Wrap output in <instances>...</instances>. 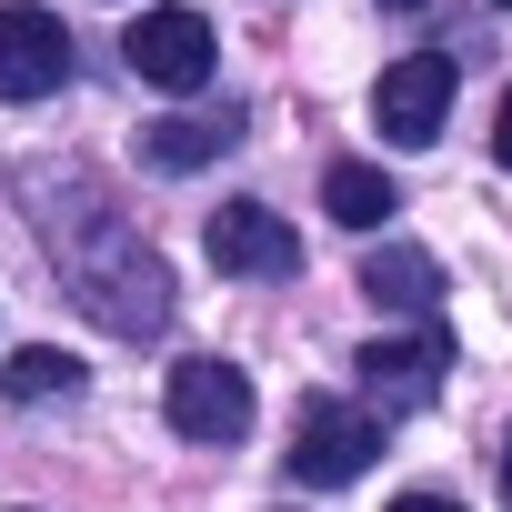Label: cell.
<instances>
[{"label":"cell","instance_id":"obj_12","mask_svg":"<svg viewBox=\"0 0 512 512\" xmlns=\"http://www.w3.org/2000/svg\"><path fill=\"white\" fill-rule=\"evenodd\" d=\"M0 392H11V402H71V392H81V362H71V352H51V342H31V352H11Z\"/></svg>","mask_w":512,"mask_h":512},{"label":"cell","instance_id":"obj_7","mask_svg":"<svg viewBox=\"0 0 512 512\" xmlns=\"http://www.w3.org/2000/svg\"><path fill=\"white\" fill-rule=\"evenodd\" d=\"M352 372H362V392H372V422H382V412H422V402L442 392V372H452V342H442V322H422L412 342H372Z\"/></svg>","mask_w":512,"mask_h":512},{"label":"cell","instance_id":"obj_6","mask_svg":"<svg viewBox=\"0 0 512 512\" xmlns=\"http://www.w3.org/2000/svg\"><path fill=\"white\" fill-rule=\"evenodd\" d=\"M61 81H71V31L31 0H11L0 11V101H51Z\"/></svg>","mask_w":512,"mask_h":512},{"label":"cell","instance_id":"obj_4","mask_svg":"<svg viewBox=\"0 0 512 512\" xmlns=\"http://www.w3.org/2000/svg\"><path fill=\"white\" fill-rule=\"evenodd\" d=\"M211 262L231 272V282H292L302 272V231L272 211V201H231V211H211Z\"/></svg>","mask_w":512,"mask_h":512},{"label":"cell","instance_id":"obj_1","mask_svg":"<svg viewBox=\"0 0 512 512\" xmlns=\"http://www.w3.org/2000/svg\"><path fill=\"white\" fill-rule=\"evenodd\" d=\"M61 201H71V211H41V231H51V262H61L71 302H81L101 332L151 342V332L171 322V272H161V251H151L91 181H61Z\"/></svg>","mask_w":512,"mask_h":512},{"label":"cell","instance_id":"obj_9","mask_svg":"<svg viewBox=\"0 0 512 512\" xmlns=\"http://www.w3.org/2000/svg\"><path fill=\"white\" fill-rule=\"evenodd\" d=\"M362 292L382 302V312H412V322H432L442 312V262L422 241H382L372 262H362Z\"/></svg>","mask_w":512,"mask_h":512},{"label":"cell","instance_id":"obj_5","mask_svg":"<svg viewBox=\"0 0 512 512\" xmlns=\"http://www.w3.org/2000/svg\"><path fill=\"white\" fill-rule=\"evenodd\" d=\"M121 51H131V71H141L151 91H201V81H211V61H221V41H211V21H201V11H141Z\"/></svg>","mask_w":512,"mask_h":512},{"label":"cell","instance_id":"obj_13","mask_svg":"<svg viewBox=\"0 0 512 512\" xmlns=\"http://www.w3.org/2000/svg\"><path fill=\"white\" fill-rule=\"evenodd\" d=\"M492 161L512 171V91H502V111H492Z\"/></svg>","mask_w":512,"mask_h":512},{"label":"cell","instance_id":"obj_16","mask_svg":"<svg viewBox=\"0 0 512 512\" xmlns=\"http://www.w3.org/2000/svg\"><path fill=\"white\" fill-rule=\"evenodd\" d=\"M392 11H422V0H392Z\"/></svg>","mask_w":512,"mask_h":512},{"label":"cell","instance_id":"obj_11","mask_svg":"<svg viewBox=\"0 0 512 512\" xmlns=\"http://www.w3.org/2000/svg\"><path fill=\"white\" fill-rule=\"evenodd\" d=\"M322 211H332L342 231H382V221L402 211V191H392L372 161H332V171H322Z\"/></svg>","mask_w":512,"mask_h":512},{"label":"cell","instance_id":"obj_15","mask_svg":"<svg viewBox=\"0 0 512 512\" xmlns=\"http://www.w3.org/2000/svg\"><path fill=\"white\" fill-rule=\"evenodd\" d=\"M502 502H512V442H502Z\"/></svg>","mask_w":512,"mask_h":512},{"label":"cell","instance_id":"obj_3","mask_svg":"<svg viewBox=\"0 0 512 512\" xmlns=\"http://www.w3.org/2000/svg\"><path fill=\"white\" fill-rule=\"evenodd\" d=\"M452 81H462V61H452V51H402V61L382 71V91H372V121H382V141H402V151L442 141Z\"/></svg>","mask_w":512,"mask_h":512},{"label":"cell","instance_id":"obj_8","mask_svg":"<svg viewBox=\"0 0 512 512\" xmlns=\"http://www.w3.org/2000/svg\"><path fill=\"white\" fill-rule=\"evenodd\" d=\"M161 412H171L181 442H241L251 432V382L231 362H181L171 392H161Z\"/></svg>","mask_w":512,"mask_h":512},{"label":"cell","instance_id":"obj_17","mask_svg":"<svg viewBox=\"0 0 512 512\" xmlns=\"http://www.w3.org/2000/svg\"><path fill=\"white\" fill-rule=\"evenodd\" d=\"M502 11H512V0H502Z\"/></svg>","mask_w":512,"mask_h":512},{"label":"cell","instance_id":"obj_10","mask_svg":"<svg viewBox=\"0 0 512 512\" xmlns=\"http://www.w3.org/2000/svg\"><path fill=\"white\" fill-rule=\"evenodd\" d=\"M231 141H241L231 111H171V121L141 131V161H151V171H201V161H221Z\"/></svg>","mask_w":512,"mask_h":512},{"label":"cell","instance_id":"obj_2","mask_svg":"<svg viewBox=\"0 0 512 512\" xmlns=\"http://www.w3.org/2000/svg\"><path fill=\"white\" fill-rule=\"evenodd\" d=\"M372 452H382V422L362 412V402H342V392H302V412H292V482H312V492H342V482H362L372 472Z\"/></svg>","mask_w":512,"mask_h":512},{"label":"cell","instance_id":"obj_14","mask_svg":"<svg viewBox=\"0 0 512 512\" xmlns=\"http://www.w3.org/2000/svg\"><path fill=\"white\" fill-rule=\"evenodd\" d=\"M392 512H462V502H442V492H402Z\"/></svg>","mask_w":512,"mask_h":512}]
</instances>
